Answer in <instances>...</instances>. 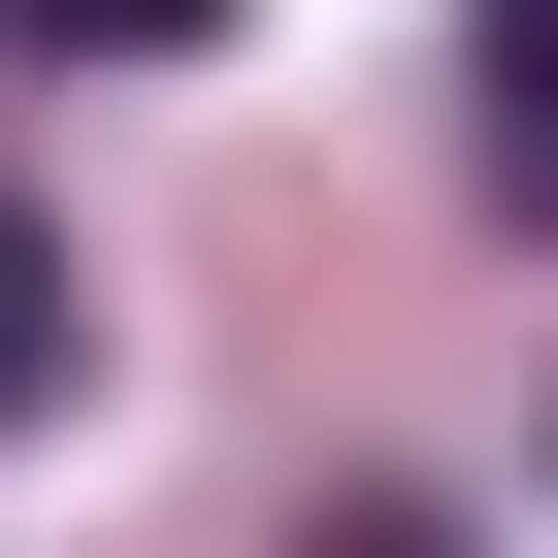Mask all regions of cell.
Here are the masks:
<instances>
[{"label":"cell","mask_w":558,"mask_h":558,"mask_svg":"<svg viewBox=\"0 0 558 558\" xmlns=\"http://www.w3.org/2000/svg\"><path fill=\"white\" fill-rule=\"evenodd\" d=\"M66 362H99V296H66V230H34V197H0V427H34Z\"/></svg>","instance_id":"1"},{"label":"cell","mask_w":558,"mask_h":558,"mask_svg":"<svg viewBox=\"0 0 558 558\" xmlns=\"http://www.w3.org/2000/svg\"><path fill=\"white\" fill-rule=\"evenodd\" d=\"M230 0H0V66H197Z\"/></svg>","instance_id":"2"},{"label":"cell","mask_w":558,"mask_h":558,"mask_svg":"<svg viewBox=\"0 0 558 558\" xmlns=\"http://www.w3.org/2000/svg\"><path fill=\"white\" fill-rule=\"evenodd\" d=\"M296 558H493V525H460V493H329Z\"/></svg>","instance_id":"3"},{"label":"cell","mask_w":558,"mask_h":558,"mask_svg":"<svg viewBox=\"0 0 558 558\" xmlns=\"http://www.w3.org/2000/svg\"><path fill=\"white\" fill-rule=\"evenodd\" d=\"M493 99H558V0H493Z\"/></svg>","instance_id":"4"},{"label":"cell","mask_w":558,"mask_h":558,"mask_svg":"<svg viewBox=\"0 0 558 558\" xmlns=\"http://www.w3.org/2000/svg\"><path fill=\"white\" fill-rule=\"evenodd\" d=\"M493 197H525V230H558V99H525V132H493Z\"/></svg>","instance_id":"5"}]
</instances>
